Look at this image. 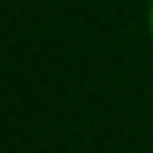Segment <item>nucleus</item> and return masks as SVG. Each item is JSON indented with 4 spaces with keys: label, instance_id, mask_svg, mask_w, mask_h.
I'll return each instance as SVG.
<instances>
[{
    "label": "nucleus",
    "instance_id": "1",
    "mask_svg": "<svg viewBox=\"0 0 153 153\" xmlns=\"http://www.w3.org/2000/svg\"><path fill=\"white\" fill-rule=\"evenodd\" d=\"M147 31H150V38H153V0L147 3Z\"/></svg>",
    "mask_w": 153,
    "mask_h": 153
}]
</instances>
